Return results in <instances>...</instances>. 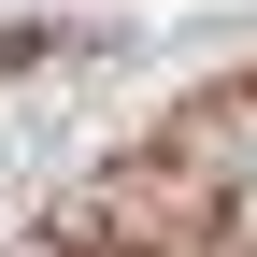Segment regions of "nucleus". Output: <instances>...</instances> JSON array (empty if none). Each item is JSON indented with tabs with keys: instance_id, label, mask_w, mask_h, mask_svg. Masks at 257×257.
I'll return each mask as SVG.
<instances>
[{
	"instance_id": "f257e3e1",
	"label": "nucleus",
	"mask_w": 257,
	"mask_h": 257,
	"mask_svg": "<svg viewBox=\"0 0 257 257\" xmlns=\"http://www.w3.org/2000/svg\"><path fill=\"white\" fill-rule=\"evenodd\" d=\"M214 229H229V186H214L186 143L114 157V172H86V200H72V243H114V257H186Z\"/></svg>"
},
{
	"instance_id": "f03ea898",
	"label": "nucleus",
	"mask_w": 257,
	"mask_h": 257,
	"mask_svg": "<svg viewBox=\"0 0 257 257\" xmlns=\"http://www.w3.org/2000/svg\"><path fill=\"white\" fill-rule=\"evenodd\" d=\"M43 257H114V243H43Z\"/></svg>"
}]
</instances>
